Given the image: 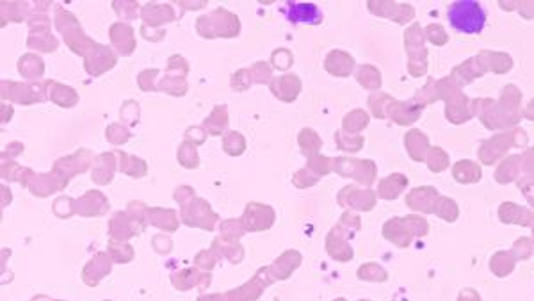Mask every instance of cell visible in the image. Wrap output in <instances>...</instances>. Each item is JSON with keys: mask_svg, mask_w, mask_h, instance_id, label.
<instances>
[{"mask_svg": "<svg viewBox=\"0 0 534 301\" xmlns=\"http://www.w3.org/2000/svg\"><path fill=\"white\" fill-rule=\"evenodd\" d=\"M196 301H225L223 294H207V296H199Z\"/></svg>", "mask_w": 534, "mask_h": 301, "instance_id": "54", "label": "cell"}, {"mask_svg": "<svg viewBox=\"0 0 534 301\" xmlns=\"http://www.w3.org/2000/svg\"><path fill=\"white\" fill-rule=\"evenodd\" d=\"M21 153H23V144L18 143V141H13V143H9L8 148L2 152V161H14Z\"/></svg>", "mask_w": 534, "mask_h": 301, "instance_id": "50", "label": "cell"}, {"mask_svg": "<svg viewBox=\"0 0 534 301\" xmlns=\"http://www.w3.org/2000/svg\"><path fill=\"white\" fill-rule=\"evenodd\" d=\"M328 157H321V155H312L308 157L305 168H308L310 171H314L315 175H326L328 171Z\"/></svg>", "mask_w": 534, "mask_h": 301, "instance_id": "49", "label": "cell"}, {"mask_svg": "<svg viewBox=\"0 0 534 301\" xmlns=\"http://www.w3.org/2000/svg\"><path fill=\"white\" fill-rule=\"evenodd\" d=\"M107 211H109V200L98 189L84 193L81 198L75 200V214L82 217L103 216Z\"/></svg>", "mask_w": 534, "mask_h": 301, "instance_id": "13", "label": "cell"}, {"mask_svg": "<svg viewBox=\"0 0 534 301\" xmlns=\"http://www.w3.org/2000/svg\"><path fill=\"white\" fill-rule=\"evenodd\" d=\"M207 130L201 127H189L186 130V141L187 143L195 144V146H199V144H204L207 141Z\"/></svg>", "mask_w": 534, "mask_h": 301, "instance_id": "48", "label": "cell"}, {"mask_svg": "<svg viewBox=\"0 0 534 301\" xmlns=\"http://www.w3.org/2000/svg\"><path fill=\"white\" fill-rule=\"evenodd\" d=\"M294 64L293 52L287 50V48H278V50L273 52L271 55V66L280 72H287L290 66Z\"/></svg>", "mask_w": 534, "mask_h": 301, "instance_id": "40", "label": "cell"}, {"mask_svg": "<svg viewBox=\"0 0 534 301\" xmlns=\"http://www.w3.org/2000/svg\"><path fill=\"white\" fill-rule=\"evenodd\" d=\"M196 32L205 39L237 38L241 35V20L228 9L217 8L196 20Z\"/></svg>", "mask_w": 534, "mask_h": 301, "instance_id": "3", "label": "cell"}, {"mask_svg": "<svg viewBox=\"0 0 534 301\" xmlns=\"http://www.w3.org/2000/svg\"><path fill=\"white\" fill-rule=\"evenodd\" d=\"M2 200H4V202H2V207L11 204V191H9L6 186H2Z\"/></svg>", "mask_w": 534, "mask_h": 301, "instance_id": "55", "label": "cell"}, {"mask_svg": "<svg viewBox=\"0 0 534 301\" xmlns=\"http://www.w3.org/2000/svg\"><path fill=\"white\" fill-rule=\"evenodd\" d=\"M171 282L178 291H189V289H204L210 284V273H199L192 267L182 269L171 275Z\"/></svg>", "mask_w": 534, "mask_h": 301, "instance_id": "21", "label": "cell"}, {"mask_svg": "<svg viewBox=\"0 0 534 301\" xmlns=\"http://www.w3.org/2000/svg\"><path fill=\"white\" fill-rule=\"evenodd\" d=\"M18 72L27 81H39L45 73V61L36 54H23L18 59Z\"/></svg>", "mask_w": 534, "mask_h": 301, "instance_id": "23", "label": "cell"}, {"mask_svg": "<svg viewBox=\"0 0 534 301\" xmlns=\"http://www.w3.org/2000/svg\"><path fill=\"white\" fill-rule=\"evenodd\" d=\"M116 155H118V170L121 173L128 175L132 178H143L144 175L148 173V164L141 157L128 155L125 152H116Z\"/></svg>", "mask_w": 534, "mask_h": 301, "instance_id": "25", "label": "cell"}, {"mask_svg": "<svg viewBox=\"0 0 534 301\" xmlns=\"http://www.w3.org/2000/svg\"><path fill=\"white\" fill-rule=\"evenodd\" d=\"M219 230H221V237L233 239V241H239V237H242V235L248 232V230L244 229V225H242L241 220L223 221L219 226Z\"/></svg>", "mask_w": 534, "mask_h": 301, "instance_id": "36", "label": "cell"}, {"mask_svg": "<svg viewBox=\"0 0 534 301\" xmlns=\"http://www.w3.org/2000/svg\"><path fill=\"white\" fill-rule=\"evenodd\" d=\"M301 253L297 250H287L269 266V273L275 280H287L288 276L301 266Z\"/></svg>", "mask_w": 534, "mask_h": 301, "instance_id": "19", "label": "cell"}, {"mask_svg": "<svg viewBox=\"0 0 534 301\" xmlns=\"http://www.w3.org/2000/svg\"><path fill=\"white\" fill-rule=\"evenodd\" d=\"M118 63V54L107 45H100L84 59V70L91 77H100L112 70Z\"/></svg>", "mask_w": 534, "mask_h": 301, "instance_id": "9", "label": "cell"}, {"mask_svg": "<svg viewBox=\"0 0 534 301\" xmlns=\"http://www.w3.org/2000/svg\"><path fill=\"white\" fill-rule=\"evenodd\" d=\"M212 250H216L217 253H219V257H225V259H228L230 262L233 264H239L244 259V248L239 244V241H233V239H214Z\"/></svg>", "mask_w": 534, "mask_h": 301, "instance_id": "26", "label": "cell"}, {"mask_svg": "<svg viewBox=\"0 0 534 301\" xmlns=\"http://www.w3.org/2000/svg\"><path fill=\"white\" fill-rule=\"evenodd\" d=\"M0 168H2V178L8 182H21L27 171V168L20 166L17 161H2Z\"/></svg>", "mask_w": 534, "mask_h": 301, "instance_id": "38", "label": "cell"}, {"mask_svg": "<svg viewBox=\"0 0 534 301\" xmlns=\"http://www.w3.org/2000/svg\"><path fill=\"white\" fill-rule=\"evenodd\" d=\"M159 70H143V72L137 75V84H139L141 91H157V86H155V79L159 77Z\"/></svg>", "mask_w": 534, "mask_h": 301, "instance_id": "45", "label": "cell"}, {"mask_svg": "<svg viewBox=\"0 0 534 301\" xmlns=\"http://www.w3.org/2000/svg\"><path fill=\"white\" fill-rule=\"evenodd\" d=\"M144 230L128 213H115L109 221V235L112 241L123 242L127 239L139 235Z\"/></svg>", "mask_w": 534, "mask_h": 301, "instance_id": "12", "label": "cell"}, {"mask_svg": "<svg viewBox=\"0 0 534 301\" xmlns=\"http://www.w3.org/2000/svg\"><path fill=\"white\" fill-rule=\"evenodd\" d=\"M66 186H68V180L52 170L50 173H32L27 189L38 198H47V196L64 189Z\"/></svg>", "mask_w": 534, "mask_h": 301, "instance_id": "10", "label": "cell"}, {"mask_svg": "<svg viewBox=\"0 0 534 301\" xmlns=\"http://www.w3.org/2000/svg\"><path fill=\"white\" fill-rule=\"evenodd\" d=\"M303 82L301 79L294 73H285V75L275 77L269 84V89H271V93L275 95L280 102L290 104L294 102L299 93H301Z\"/></svg>", "mask_w": 534, "mask_h": 301, "instance_id": "14", "label": "cell"}, {"mask_svg": "<svg viewBox=\"0 0 534 301\" xmlns=\"http://www.w3.org/2000/svg\"><path fill=\"white\" fill-rule=\"evenodd\" d=\"M148 223L164 232H175L178 230V216L173 208L152 207L148 208Z\"/></svg>", "mask_w": 534, "mask_h": 301, "instance_id": "24", "label": "cell"}, {"mask_svg": "<svg viewBox=\"0 0 534 301\" xmlns=\"http://www.w3.org/2000/svg\"><path fill=\"white\" fill-rule=\"evenodd\" d=\"M317 175H312V171L308 168H301L299 171H296V175L293 177V184L299 189H306V187H312L317 184Z\"/></svg>", "mask_w": 534, "mask_h": 301, "instance_id": "47", "label": "cell"}, {"mask_svg": "<svg viewBox=\"0 0 534 301\" xmlns=\"http://www.w3.org/2000/svg\"><path fill=\"white\" fill-rule=\"evenodd\" d=\"M11 116H13V107L2 102V125L9 124V122H11Z\"/></svg>", "mask_w": 534, "mask_h": 301, "instance_id": "53", "label": "cell"}, {"mask_svg": "<svg viewBox=\"0 0 534 301\" xmlns=\"http://www.w3.org/2000/svg\"><path fill=\"white\" fill-rule=\"evenodd\" d=\"M132 137V132L128 130L125 125L121 124H110L106 128V139L115 146H121V144L128 143Z\"/></svg>", "mask_w": 534, "mask_h": 301, "instance_id": "34", "label": "cell"}, {"mask_svg": "<svg viewBox=\"0 0 534 301\" xmlns=\"http://www.w3.org/2000/svg\"><path fill=\"white\" fill-rule=\"evenodd\" d=\"M297 144H299V150L305 157H312V155H317V150L321 148L322 141L312 128H303L297 136Z\"/></svg>", "mask_w": 534, "mask_h": 301, "instance_id": "31", "label": "cell"}, {"mask_svg": "<svg viewBox=\"0 0 534 301\" xmlns=\"http://www.w3.org/2000/svg\"><path fill=\"white\" fill-rule=\"evenodd\" d=\"M246 137L242 136L241 132L228 130L223 136V150L230 157H241L242 153L246 152Z\"/></svg>", "mask_w": 534, "mask_h": 301, "instance_id": "30", "label": "cell"}, {"mask_svg": "<svg viewBox=\"0 0 534 301\" xmlns=\"http://www.w3.org/2000/svg\"><path fill=\"white\" fill-rule=\"evenodd\" d=\"M0 13H2V27L6 21H23L27 17L30 18V4L27 2H2L0 4Z\"/></svg>", "mask_w": 534, "mask_h": 301, "instance_id": "27", "label": "cell"}, {"mask_svg": "<svg viewBox=\"0 0 534 301\" xmlns=\"http://www.w3.org/2000/svg\"><path fill=\"white\" fill-rule=\"evenodd\" d=\"M189 73V63L184 59L182 55H171L166 66V75H178L186 77Z\"/></svg>", "mask_w": 534, "mask_h": 301, "instance_id": "43", "label": "cell"}, {"mask_svg": "<svg viewBox=\"0 0 534 301\" xmlns=\"http://www.w3.org/2000/svg\"><path fill=\"white\" fill-rule=\"evenodd\" d=\"M251 82H253V79H251L250 68L237 70L235 73H232V79H230V86H232L233 91H237V93L246 91L251 86Z\"/></svg>", "mask_w": 534, "mask_h": 301, "instance_id": "42", "label": "cell"}, {"mask_svg": "<svg viewBox=\"0 0 534 301\" xmlns=\"http://www.w3.org/2000/svg\"><path fill=\"white\" fill-rule=\"evenodd\" d=\"M47 82V95L48 100L54 102L55 106L64 107V109H72L79 104V93L72 86L61 84L57 81H45Z\"/></svg>", "mask_w": 534, "mask_h": 301, "instance_id": "20", "label": "cell"}, {"mask_svg": "<svg viewBox=\"0 0 534 301\" xmlns=\"http://www.w3.org/2000/svg\"><path fill=\"white\" fill-rule=\"evenodd\" d=\"M180 220L187 226L201 230H214L219 216L210 208V204L201 198H192L191 202L180 205Z\"/></svg>", "mask_w": 534, "mask_h": 301, "instance_id": "5", "label": "cell"}, {"mask_svg": "<svg viewBox=\"0 0 534 301\" xmlns=\"http://www.w3.org/2000/svg\"><path fill=\"white\" fill-rule=\"evenodd\" d=\"M178 6L182 8V11H186V9H192V11H195V9L205 8V6H207V2H205V0H198L196 4H191V2H187V0H182V2H178Z\"/></svg>", "mask_w": 534, "mask_h": 301, "instance_id": "52", "label": "cell"}, {"mask_svg": "<svg viewBox=\"0 0 534 301\" xmlns=\"http://www.w3.org/2000/svg\"><path fill=\"white\" fill-rule=\"evenodd\" d=\"M55 29L63 35L66 47L73 52V54L81 55L82 59H86L95 48L98 47V43L93 41L82 30L81 21L77 20V17L70 11L63 8V6H55V18H54Z\"/></svg>", "mask_w": 534, "mask_h": 301, "instance_id": "1", "label": "cell"}, {"mask_svg": "<svg viewBox=\"0 0 534 301\" xmlns=\"http://www.w3.org/2000/svg\"><path fill=\"white\" fill-rule=\"evenodd\" d=\"M139 17L144 21V26L152 29H159L164 23H170L178 18L171 4H153V2L141 8Z\"/></svg>", "mask_w": 534, "mask_h": 301, "instance_id": "18", "label": "cell"}, {"mask_svg": "<svg viewBox=\"0 0 534 301\" xmlns=\"http://www.w3.org/2000/svg\"><path fill=\"white\" fill-rule=\"evenodd\" d=\"M112 9H115L116 13L119 14V18H123V20L130 21L136 20L137 14H141V8L137 2L134 0H127V2H119V0H115L112 2Z\"/></svg>", "mask_w": 534, "mask_h": 301, "instance_id": "37", "label": "cell"}, {"mask_svg": "<svg viewBox=\"0 0 534 301\" xmlns=\"http://www.w3.org/2000/svg\"><path fill=\"white\" fill-rule=\"evenodd\" d=\"M139 113H141L139 104L134 102V100H127V102L121 106V109H119L121 119L128 125H136L137 122H139Z\"/></svg>", "mask_w": 534, "mask_h": 301, "instance_id": "44", "label": "cell"}, {"mask_svg": "<svg viewBox=\"0 0 534 301\" xmlns=\"http://www.w3.org/2000/svg\"><path fill=\"white\" fill-rule=\"evenodd\" d=\"M127 213L130 214L141 226L146 229V225H148V207H146L143 202H130L127 207Z\"/></svg>", "mask_w": 534, "mask_h": 301, "instance_id": "46", "label": "cell"}, {"mask_svg": "<svg viewBox=\"0 0 534 301\" xmlns=\"http://www.w3.org/2000/svg\"><path fill=\"white\" fill-rule=\"evenodd\" d=\"M250 72L255 84H271V81L275 79L273 77V66L269 63H264V61L255 63L250 68Z\"/></svg>", "mask_w": 534, "mask_h": 301, "instance_id": "35", "label": "cell"}, {"mask_svg": "<svg viewBox=\"0 0 534 301\" xmlns=\"http://www.w3.org/2000/svg\"><path fill=\"white\" fill-rule=\"evenodd\" d=\"M0 93H2V102H17L20 106H30V104L45 102L48 98L47 95V82H14V81H2L0 82Z\"/></svg>", "mask_w": 534, "mask_h": 301, "instance_id": "4", "label": "cell"}, {"mask_svg": "<svg viewBox=\"0 0 534 301\" xmlns=\"http://www.w3.org/2000/svg\"><path fill=\"white\" fill-rule=\"evenodd\" d=\"M275 282V278L269 273V267H260L257 275L251 278L250 282H246L244 285H241L239 289H233L228 293L223 294V300L225 301H257L260 298V294L264 293V289L269 287V285Z\"/></svg>", "mask_w": 534, "mask_h": 301, "instance_id": "6", "label": "cell"}, {"mask_svg": "<svg viewBox=\"0 0 534 301\" xmlns=\"http://www.w3.org/2000/svg\"><path fill=\"white\" fill-rule=\"evenodd\" d=\"M52 211L57 217H72L75 214V200L70 196H61L54 202Z\"/></svg>", "mask_w": 534, "mask_h": 301, "instance_id": "41", "label": "cell"}, {"mask_svg": "<svg viewBox=\"0 0 534 301\" xmlns=\"http://www.w3.org/2000/svg\"><path fill=\"white\" fill-rule=\"evenodd\" d=\"M30 301H54V300H50V298H47V296H38V298H34V300H30Z\"/></svg>", "mask_w": 534, "mask_h": 301, "instance_id": "56", "label": "cell"}, {"mask_svg": "<svg viewBox=\"0 0 534 301\" xmlns=\"http://www.w3.org/2000/svg\"><path fill=\"white\" fill-rule=\"evenodd\" d=\"M109 38L112 48L119 55H123V57H128L136 50V32H134V29L128 23H123V21L112 23L109 27Z\"/></svg>", "mask_w": 534, "mask_h": 301, "instance_id": "11", "label": "cell"}, {"mask_svg": "<svg viewBox=\"0 0 534 301\" xmlns=\"http://www.w3.org/2000/svg\"><path fill=\"white\" fill-rule=\"evenodd\" d=\"M195 189L189 186H182V187H178L177 191H175V200H177L178 204L184 205L187 204V202H191L192 198H195Z\"/></svg>", "mask_w": 534, "mask_h": 301, "instance_id": "51", "label": "cell"}, {"mask_svg": "<svg viewBox=\"0 0 534 301\" xmlns=\"http://www.w3.org/2000/svg\"><path fill=\"white\" fill-rule=\"evenodd\" d=\"M157 91L168 93L171 97H184L189 91V84H187L186 77L164 75V79H161V82L157 84Z\"/></svg>", "mask_w": 534, "mask_h": 301, "instance_id": "29", "label": "cell"}, {"mask_svg": "<svg viewBox=\"0 0 534 301\" xmlns=\"http://www.w3.org/2000/svg\"><path fill=\"white\" fill-rule=\"evenodd\" d=\"M95 157L93 153L89 152L88 148L77 150L72 155H66V157H61L54 162V171L59 173L61 177H64L66 180H72L75 175L86 173V171L93 166Z\"/></svg>", "mask_w": 534, "mask_h": 301, "instance_id": "7", "label": "cell"}, {"mask_svg": "<svg viewBox=\"0 0 534 301\" xmlns=\"http://www.w3.org/2000/svg\"><path fill=\"white\" fill-rule=\"evenodd\" d=\"M219 253H217L216 250H201L198 255H196V259H195V264L196 267H199V269H204L205 273H210L212 271V267L216 266L217 262H219Z\"/></svg>", "mask_w": 534, "mask_h": 301, "instance_id": "39", "label": "cell"}, {"mask_svg": "<svg viewBox=\"0 0 534 301\" xmlns=\"http://www.w3.org/2000/svg\"><path fill=\"white\" fill-rule=\"evenodd\" d=\"M486 9L477 0H458L447 8V18L462 35H479L486 26Z\"/></svg>", "mask_w": 534, "mask_h": 301, "instance_id": "2", "label": "cell"}, {"mask_svg": "<svg viewBox=\"0 0 534 301\" xmlns=\"http://www.w3.org/2000/svg\"><path fill=\"white\" fill-rule=\"evenodd\" d=\"M116 170H118L116 152H103L95 157L93 166H91V178L97 186H107L112 182Z\"/></svg>", "mask_w": 534, "mask_h": 301, "instance_id": "16", "label": "cell"}, {"mask_svg": "<svg viewBox=\"0 0 534 301\" xmlns=\"http://www.w3.org/2000/svg\"><path fill=\"white\" fill-rule=\"evenodd\" d=\"M54 301H59V300H54Z\"/></svg>", "mask_w": 534, "mask_h": 301, "instance_id": "57", "label": "cell"}, {"mask_svg": "<svg viewBox=\"0 0 534 301\" xmlns=\"http://www.w3.org/2000/svg\"><path fill=\"white\" fill-rule=\"evenodd\" d=\"M27 47L32 48V50L50 54V52L57 50L59 41H57V38L52 35L50 30H47V32H38V35L27 36Z\"/></svg>", "mask_w": 534, "mask_h": 301, "instance_id": "28", "label": "cell"}, {"mask_svg": "<svg viewBox=\"0 0 534 301\" xmlns=\"http://www.w3.org/2000/svg\"><path fill=\"white\" fill-rule=\"evenodd\" d=\"M284 11L288 21H293V23L303 21V23H310V26H317L322 21V11L317 4H312V2H293V0H288V2H285Z\"/></svg>", "mask_w": 534, "mask_h": 301, "instance_id": "15", "label": "cell"}, {"mask_svg": "<svg viewBox=\"0 0 534 301\" xmlns=\"http://www.w3.org/2000/svg\"><path fill=\"white\" fill-rule=\"evenodd\" d=\"M276 213L275 208L269 205L257 204V202H250L246 205V211L241 216L242 225L248 232H262V230H269L275 225Z\"/></svg>", "mask_w": 534, "mask_h": 301, "instance_id": "8", "label": "cell"}, {"mask_svg": "<svg viewBox=\"0 0 534 301\" xmlns=\"http://www.w3.org/2000/svg\"><path fill=\"white\" fill-rule=\"evenodd\" d=\"M228 107L223 104V106H216L212 109V113L205 118L204 128L207 130L208 136H225L228 132Z\"/></svg>", "mask_w": 534, "mask_h": 301, "instance_id": "22", "label": "cell"}, {"mask_svg": "<svg viewBox=\"0 0 534 301\" xmlns=\"http://www.w3.org/2000/svg\"><path fill=\"white\" fill-rule=\"evenodd\" d=\"M107 253L110 255L112 262L116 264H127L134 259V248L127 242L110 241L109 246H107Z\"/></svg>", "mask_w": 534, "mask_h": 301, "instance_id": "33", "label": "cell"}, {"mask_svg": "<svg viewBox=\"0 0 534 301\" xmlns=\"http://www.w3.org/2000/svg\"><path fill=\"white\" fill-rule=\"evenodd\" d=\"M177 159H178V164L187 168V170H195V168H198L199 166L198 150H196L195 144L187 143V141H184V143L178 146Z\"/></svg>", "mask_w": 534, "mask_h": 301, "instance_id": "32", "label": "cell"}, {"mask_svg": "<svg viewBox=\"0 0 534 301\" xmlns=\"http://www.w3.org/2000/svg\"><path fill=\"white\" fill-rule=\"evenodd\" d=\"M110 267H112L110 255L100 251V253L95 255L93 259L84 266V269H82V280H84L89 287H97L103 276L109 275Z\"/></svg>", "mask_w": 534, "mask_h": 301, "instance_id": "17", "label": "cell"}]
</instances>
